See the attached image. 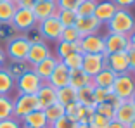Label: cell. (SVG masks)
<instances>
[{"label":"cell","mask_w":135,"mask_h":128,"mask_svg":"<svg viewBox=\"0 0 135 128\" xmlns=\"http://www.w3.org/2000/svg\"><path fill=\"white\" fill-rule=\"evenodd\" d=\"M106 28L109 33L130 36L135 31V16L128 9H118L116 14L111 17V21L106 24Z\"/></svg>","instance_id":"cell-1"},{"label":"cell","mask_w":135,"mask_h":128,"mask_svg":"<svg viewBox=\"0 0 135 128\" xmlns=\"http://www.w3.org/2000/svg\"><path fill=\"white\" fill-rule=\"evenodd\" d=\"M30 42L26 40V36L21 33L16 38H12L9 43H5L4 50L5 56H7V61H26V56H28L30 50Z\"/></svg>","instance_id":"cell-2"},{"label":"cell","mask_w":135,"mask_h":128,"mask_svg":"<svg viewBox=\"0 0 135 128\" xmlns=\"http://www.w3.org/2000/svg\"><path fill=\"white\" fill-rule=\"evenodd\" d=\"M44 83L45 81L33 69H30V71H26L23 76H19L16 80V92L26 93V95H36V92L40 90V87Z\"/></svg>","instance_id":"cell-3"},{"label":"cell","mask_w":135,"mask_h":128,"mask_svg":"<svg viewBox=\"0 0 135 128\" xmlns=\"http://www.w3.org/2000/svg\"><path fill=\"white\" fill-rule=\"evenodd\" d=\"M135 92V75L132 71L116 75V80L113 83V93L118 95L119 99H130Z\"/></svg>","instance_id":"cell-4"},{"label":"cell","mask_w":135,"mask_h":128,"mask_svg":"<svg viewBox=\"0 0 135 128\" xmlns=\"http://www.w3.org/2000/svg\"><path fill=\"white\" fill-rule=\"evenodd\" d=\"M14 99V118L16 120H23L24 116H28L30 112L38 109V100L36 95H26V93H17Z\"/></svg>","instance_id":"cell-5"},{"label":"cell","mask_w":135,"mask_h":128,"mask_svg":"<svg viewBox=\"0 0 135 128\" xmlns=\"http://www.w3.org/2000/svg\"><path fill=\"white\" fill-rule=\"evenodd\" d=\"M36 28L40 29V33H42L45 42H59L64 26L61 24V21L57 19V16H52V17H49V19L40 21V23L36 24Z\"/></svg>","instance_id":"cell-6"},{"label":"cell","mask_w":135,"mask_h":128,"mask_svg":"<svg viewBox=\"0 0 135 128\" xmlns=\"http://www.w3.org/2000/svg\"><path fill=\"white\" fill-rule=\"evenodd\" d=\"M104 47H106V57L109 54H116V52H127L132 47L128 36L125 35H118V33H109L107 31L104 35Z\"/></svg>","instance_id":"cell-7"},{"label":"cell","mask_w":135,"mask_h":128,"mask_svg":"<svg viewBox=\"0 0 135 128\" xmlns=\"http://www.w3.org/2000/svg\"><path fill=\"white\" fill-rule=\"evenodd\" d=\"M36 24H38V21H36L31 9H17L12 17V26L19 33H26L28 29L35 28Z\"/></svg>","instance_id":"cell-8"},{"label":"cell","mask_w":135,"mask_h":128,"mask_svg":"<svg viewBox=\"0 0 135 128\" xmlns=\"http://www.w3.org/2000/svg\"><path fill=\"white\" fill-rule=\"evenodd\" d=\"M80 52L81 54H102V56H106L104 36L99 35V33L81 36V40H80Z\"/></svg>","instance_id":"cell-9"},{"label":"cell","mask_w":135,"mask_h":128,"mask_svg":"<svg viewBox=\"0 0 135 128\" xmlns=\"http://www.w3.org/2000/svg\"><path fill=\"white\" fill-rule=\"evenodd\" d=\"M106 68V56L102 54H83V62H81V69L87 73L90 78L100 73Z\"/></svg>","instance_id":"cell-10"},{"label":"cell","mask_w":135,"mask_h":128,"mask_svg":"<svg viewBox=\"0 0 135 128\" xmlns=\"http://www.w3.org/2000/svg\"><path fill=\"white\" fill-rule=\"evenodd\" d=\"M52 56V50L49 47L47 42H42V43H31L30 45V50H28V56H26V62L30 66H36L38 62L45 61L47 57Z\"/></svg>","instance_id":"cell-11"},{"label":"cell","mask_w":135,"mask_h":128,"mask_svg":"<svg viewBox=\"0 0 135 128\" xmlns=\"http://www.w3.org/2000/svg\"><path fill=\"white\" fill-rule=\"evenodd\" d=\"M106 68H109L111 71H114L116 75L130 71V62H128V54L127 52H116L109 54L106 57Z\"/></svg>","instance_id":"cell-12"},{"label":"cell","mask_w":135,"mask_h":128,"mask_svg":"<svg viewBox=\"0 0 135 128\" xmlns=\"http://www.w3.org/2000/svg\"><path fill=\"white\" fill-rule=\"evenodd\" d=\"M116 11H118V7L113 4L111 0H97L94 17L104 26V24H107L109 21H111V17L116 14Z\"/></svg>","instance_id":"cell-13"},{"label":"cell","mask_w":135,"mask_h":128,"mask_svg":"<svg viewBox=\"0 0 135 128\" xmlns=\"http://www.w3.org/2000/svg\"><path fill=\"white\" fill-rule=\"evenodd\" d=\"M33 14H35L36 21H44V19H49V17L56 16L57 14V4L56 0H40V2H36L35 5H33Z\"/></svg>","instance_id":"cell-14"},{"label":"cell","mask_w":135,"mask_h":128,"mask_svg":"<svg viewBox=\"0 0 135 128\" xmlns=\"http://www.w3.org/2000/svg\"><path fill=\"white\" fill-rule=\"evenodd\" d=\"M36 100H38V109H42V111L47 109L49 106L56 104V102H57V92H56V88L45 81V83L40 87V90L36 92Z\"/></svg>","instance_id":"cell-15"},{"label":"cell","mask_w":135,"mask_h":128,"mask_svg":"<svg viewBox=\"0 0 135 128\" xmlns=\"http://www.w3.org/2000/svg\"><path fill=\"white\" fill-rule=\"evenodd\" d=\"M75 28L78 29V33L81 36H87V35L99 33V29L102 28V24H100L94 16H85V17H78V19H76Z\"/></svg>","instance_id":"cell-16"},{"label":"cell","mask_w":135,"mask_h":128,"mask_svg":"<svg viewBox=\"0 0 135 128\" xmlns=\"http://www.w3.org/2000/svg\"><path fill=\"white\" fill-rule=\"evenodd\" d=\"M49 85H52V87L56 88H61V87H66V85H69V69L64 66L62 62H57L56 69H54V73L50 75V78L47 80Z\"/></svg>","instance_id":"cell-17"},{"label":"cell","mask_w":135,"mask_h":128,"mask_svg":"<svg viewBox=\"0 0 135 128\" xmlns=\"http://www.w3.org/2000/svg\"><path fill=\"white\" fill-rule=\"evenodd\" d=\"M114 120L119 121V123H123V125H127V126L135 120V106L132 104L130 99L123 100V102H121V104L116 107Z\"/></svg>","instance_id":"cell-18"},{"label":"cell","mask_w":135,"mask_h":128,"mask_svg":"<svg viewBox=\"0 0 135 128\" xmlns=\"http://www.w3.org/2000/svg\"><path fill=\"white\" fill-rule=\"evenodd\" d=\"M21 126L23 128H47L50 126L45 118V112L42 109H36V111L30 112L28 116H24L21 120Z\"/></svg>","instance_id":"cell-19"},{"label":"cell","mask_w":135,"mask_h":128,"mask_svg":"<svg viewBox=\"0 0 135 128\" xmlns=\"http://www.w3.org/2000/svg\"><path fill=\"white\" fill-rule=\"evenodd\" d=\"M57 62H59V59H57L56 56H50V57H47L45 61L38 62L36 66H33L31 69H33V71H35V73H36V75H38L44 81H47L49 78H50V75L54 73V69H56Z\"/></svg>","instance_id":"cell-20"},{"label":"cell","mask_w":135,"mask_h":128,"mask_svg":"<svg viewBox=\"0 0 135 128\" xmlns=\"http://www.w3.org/2000/svg\"><path fill=\"white\" fill-rule=\"evenodd\" d=\"M94 87H95V85L90 83V85H87V87L76 90V102H78L80 106H83V107H92V109L97 107L95 100H94Z\"/></svg>","instance_id":"cell-21"},{"label":"cell","mask_w":135,"mask_h":128,"mask_svg":"<svg viewBox=\"0 0 135 128\" xmlns=\"http://www.w3.org/2000/svg\"><path fill=\"white\" fill-rule=\"evenodd\" d=\"M90 83H94V81L83 69H69V87L78 90V88H83Z\"/></svg>","instance_id":"cell-22"},{"label":"cell","mask_w":135,"mask_h":128,"mask_svg":"<svg viewBox=\"0 0 135 128\" xmlns=\"http://www.w3.org/2000/svg\"><path fill=\"white\" fill-rule=\"evenodd\" d=\"M114 80H116V73L111 71L109 68H104L100 73H97V75L92 78L94 85H95V87H100V88H113Z\"/></svg>","instance_id":"cell-23"},{"label":"cell","mask_w":135,"mask_h":128,"mask_svg":"<svg viewBox=\"0 0 135 128\" xmlns=\"http://www.w3.org/2000/svg\"><path fill=\"white\" fill-rule=\"evenodd\" d=\"M4 69L12 76V78H14V80H17V78L23 76L26 71H30L31 66H30L26 61H7L5 66H4Z\"/></svg>","instance_id":"cell-24"},{"label":"cell","mask_w":135,"mask_h":128,"mask_svg":"<svg viewBox=\"0 0 135 128\" xmlns=\"http://www.w3.org/2000/svg\"><path fill=\"white\" fill-rule=\"evenodd\" d=\"M81 40V38H80ZM71 52H80V42H75V43H69V42H56V57L59 61H62L64 57H68Z\"/></svg>","instance_id":"cell-25"},{"label":"cell","mask_w":135,"mask_h":128,"mask_svg":"<svg viewBox=\"0 0 135 128\" xmlns=\"http://www.w3.org/2000/svg\"><path fill=\"white\" fill-rule=\"evenodd\" d=\"M14 90H16V80L4 68H0V95H11Z\"/></svg>","instance_id":"cell-26"},{"label":"cell","mask_w":135,"mask_h":128,"mask_svg":"<svg viewBox=\"0 0 135 128\" xmlns=\"http://www.w3.org/2000/svg\"><path fill=\"white\" fill-rule=\"evenodd\" d=\"M17 7L12 0H4L0 2V24H5V23H12V17L16 14Z\"/></svg>","instance_id":"cell-27"},{"label":"cell","mask_w":135,"mask_h":128,"mask_svg":"<svg viewBox=\"0 0 135 128\" xmlns=\"http://www.w3.org/2000/svg\"><path fill=\"white\" fill-rule=\"evenodd\" d=\"M14 118V99L11 95H0V121Z\"/></svg>","instance_id":"cell-28"},{"label":"cell","mask_w":135,"mask_h":128,"mask_svg":"<svg viewBox=\"0 0 135 128\" xmlns=\"http://www.w3.org/2000/svg\"><path fill=\"white\" fill-rule=\"evenodd\" d=\"M56 92H57V102L62 104V106H66V104H69V102H75L76 100V90L73 87H69V85L57 88Z\"/></svg>","instance_id":"cell-29"},{"label":"cell","mask_w":135,"mask_h":128,"mask_svg":"<svg viewBox=\"0 0 135 128\" xmlns=\"http://www.w3.org/2000/svg\"><path fill=\"white\" fill-rule=\"evenodd\" d=\"M44 112H45V118H47L49 125H52L54 121H57L59 118L64 116V106L59 104V102H56V104L49 106L47 109H44Z\"/></svg>","instance_id":"cell-30"},{"label":"cell","mask_w":135,"mask_h":128,"mask_svg":"<svg viewBox=\"0 0 135 128\" xmlns=\"http://www.w3.org/2000/svg\"><path fill=\"white\" fill-rule=\"evenodd\" d=\"M17 35H21L14 26L12 23H5V24H0V45L2 43H9L12 38H16Z\"/></svg>","instance_id":"cell-31"},{"label":"cell","mask_w":135,"mask_h":128,"mask_svg":"<svg viewBox=\"0 0 135 128\" xmlns=\"http://www.w3.org/2000/svg\"><path fill=\"white\" fill-rule=\"evenodd\" d=\"M61 62H62L68 69H81V62H83V54H81V52H71L68 57H64Z\"/></svg>","instance_id":"cell-32"},{"label":"cell","mask_w":135,"mask_h":128,"mask_svg":"<svg viewBox=\"0 0 135 128\" xmlns=\"http://www.w3.org/2000/svg\"><path fill=\"white\" fill-rule=\"evenodd\" d=\"M57 19L61 21V24H62L64 28H69V26H75L76 19H78V16H76L75 11H57Z\"/></svg>","instance_id":"cell-33"},{"label":"cell","mask_w":135,"mask_h":128,"mask_svg":"<svg viewBox=\"0 0 135 128\" xmlns=\"http://www.w3.org/2000/svg\"><path fill=\"white\" fill-rule=\"evenodd\" d=\"M95 4L97 2H92V0H81V4L76 9V16L78 17H85V16H94L95 12Z\"/></svg>","instance_id":"cell-34"},{"label":"cell","mask_w":135,"mask_h":128,"mask_svg":"<svg viewBox=\"0 0 135 128\" xmlns=\"http://www.w3.org/2000/svg\"><path fill=\"white\" fill-rule=\"evenodd\" d=\"M80 38H81V35L78 33V29H76L75 26H69V28H62V33H61L59 40L75 43V42H80Z\"/></svg>","instance_id":"cell-35"},{"label":"cell","mask_w":135,"mask_h":128,"mask_svg":"<svg viewBox=\"0 0 135 128\" xmlns=\"http://www.w3.org/2000/svg\"><path fill=\"white\" fill-rule=\"evenodd\" d=\"M95 112H97V114H100V116H104V118H107V120H114V112H116V109L106 100V102H102V104H97Z\"/></svg>","instance_id":"cell-36"},{"label":"cell","mask_w":135,"mask_h":128,"mask_svg":"<svg viewBox=\"0 0 135 128\" xmlns=\"http://www.w3.org/2000/svg\"><path fill=\"white\" fill-rule=\"evenodd\" d=\"M113 92V88H100V87H94V100L95 104H102L106 102L109 93Z\"/></svg>","instance_id":"cell-37"},{"label":"cell","mask_w":135,"mask_h":128,"mask_svg":"<svg viewBox=\"0 0 135 128\" xmlns=\"http://www.w3.org/2000/svg\"><path fill=\"white\" fill-rule=\"evenodd\" d=\"M24 36H26V40L30 42V43H42V42H45L44 40V36H42V33H40V29L36 28H31V29H28L26 33H23Z\"/></svg>","instance_id":"cell-38"},{"label":"cell","mask_w":135,"mask_h":128,"mask_svg":"<svg viewBox=\"0 0 135 128\" xmlns=\"http://www.w3.org/2000/svg\"><path fill=\"white\" fill-rule=\"evenodd\" d=\"M57 9L61 11H75L78 9V5L81 4V0H56Z\"/></svg>","instance_id":"cell-39"},{"label":"cell","mask_w":135,"mask_h":128,"mask_svg":"<svg viewBox=\"0 0 135 128\" xmlns=\"http://www.w3.org/2000/svg\"><path fill=\"white\" fill-rule=\"evenodd\" d=\"M109 121L111 120H107V118L100 116V114H94V118H92V121L88 125H90V128H107L109 126Z\"/></svg>","instance_id":"cell-40"},{"label":"cell","mask_w":135,"mask_h":128,"mask_svg":"<svg viewBox=\"0 0 135 128\" xmlns=\"http://www.w3.org/2000/svg\"><path fill=\"white\" fill-rule=\"evenodd\" d=\"M76 126H78V123H76V121H71L66 116L59 118L57 121H54V123L50 125V128H76Z\"/></svg>","instance_id":"cell-41"},{"label":"cell","mask_w":135,"mask_h":128,"mask_svg":"<svg viewBox=\"0 0 135 128\" xmlns=\"http://www.w3.org/2000/svg\"><path fill=\"white\" fill-rule=\"evenodd\" d=\"M0 128H23L21 126V121L16 118H9V120L0 121Z\"/></svg>","instance_id":"cell-42"},{"label":"cell","mask_w":135,"mask_h":128,"mask_svg":"<svg viewBox=\"0 0 135 128\" xmlns=\"http://www.w3.org/2000/svg\"><path fill=\"white\" fill-rule=\"evenodd\" d=\"M111 2L118 9H128V11L135 5V0H111Z\"/></svg>","instance_id":"cell-43"},{"label":"cell","mask_w":135,"mask_h":128,"mask_svg":"<svg viewBox=\"0 0 135 128\" xmlns=\"http://www.w3.org/2000/svg\"><path fill=\"white\" fill-rule=\"evenodd\" d=\"M17 9H33V5L36 4V0H14Z\"/></svg>","instance_id":"cell-44"},{"label":"cell","mask_w":135,"mask_h":128,"mask_svg":"<svg viewBox=\"0 0 135 128\" xmlns=\"http://www.w3.org/2000/svg\"><path fill=\"white\" fill-rule=\"evenodd\" d=\"M127 54H128V62H130V71L133 73L135 71V48L130 47L127 50Z\"/></svg>","instance_id":"cell-45"},{"label":"cell","mask_w":135,"mask_h":128,"mask_svg":"<svg viewBox=\"0 0 135 128\" xmlns=\"http://www.w3.org/2000/svg\"><path fill=\"white\" fill-rule=\"evenodd\" d=\"M107 102H109V104H111L113 107L116 109V107H118L119 104H121V102H123V99H119L118 95H114V93L111 92V93H109V97H107Z\"/></svg>","instance_id":"cell-46"},{"label":"cell","mask_w":135,"mask_h":128,"mask_svg":"<svg viewBox=\"0 0 135 128\" xmlns=\"http://www.w3.org/2000/svg\"><path fill=\"white\" fill-rule=\"evenodd\" d=\"M5 62H7V56H5L4 47L0 45V68H4V66H5Z\"/></svg>","instance_id":"cell-47"},{"label":"cell","mask_w":135,"mask_h":128,"mask_svg":"<svg viewBox=\"0 0 135 128\" xmlns=\"http://www.w3.org/2000/svg\"><path fill=\"white\" fill-rule=\"evenodd\" d=\"M107 128H128V126H127V125H123V123H119V121H116V120H111Z\"/></svg>","instance_id":"cell-48"},{"label":"cell","mask_w":135,"mask_h":128,"mask_svg":"<svg viewBox=\"0 0 135 128\" xmlns=\"http://www.w3.org/2000/svg\"><path fill=\"white\" fill-rule=\"evenodd\" d=\"M128 40H130V45H132V47H133V48H135V31H133V33H132V35H130V36H128Z\"/></svg>","instance_id":"cell-49"},{"label":"cell","mask_w":135,"mask_h":128,"mask_svg":"<svg viewBox=\"0 0 135 128\" xmlns=\"http://www.w3.org/2000/svg\"><path fill=\"white\" fill-rule=\"evenodd\" d=\"M76 128H90V125H80L78 123V126H76Z\"/></svg>","instance_id":"cell-50"},{"label":"cell","mask_w":135,"mask_h":128,"mask_svg":"<svg viewBox=\"0 0 135 128\" xmlns=\"http://www.w3.org/2000/svg\"><path fill=\"white\" fill-rule=\"evenodd\" d=\"M130 100H132V104H133V106H135V92H133V95H132V97H130Z\"/></svg>","instance_id":"cell-51"},{"label":"cell","mask_w":135,"mask_h":128,"mask_svg":"<svg viewBox=\"0 0 135 128\" xmlns=\"http://www.w3.org/2000/svg\"><path fill=\"white\" fill-rule=\"evenodd\" d=\"M128 128H135V120H133V121H132V123H130V125H128Z\"/></svg>","instance_id":"cell-52"},{"label":"cell","mask_w":135,"mask_h":128,"mask_svg":"<svg viewBox=\"0 0 135 128\" xmlns=\"http://www.w3.org/2000/svg\"><path fill=\"white\" fill-rule=\"evenodd\" d=\"M92 2H97V0H92Z\"/></svg>","instance_id":"cell-53"},{"label":"cell","mask_w":135,"mask_h":128,"mask_svg":"<svg viewBox=\"0 0 135 128\" xmlns=\"http://www.w3.org/2000/svg\"><path fill=\"white\" fill-rule=\"evenodd\" d=\"M0 2H4V0H0Z\"/></svg>","instance_id":"cell-54"},{"label":"cell","mask_w":135,"mask_h":128,"mask_svg":"<svg viewBox=\"0 0 135 128\" xmlns=\"http://www.w3.org/2000/svg\"><path fill=\"white\" fill-rule=\"evenodd\" d=\"M36 2H40V0H36Z\"/></svg>","instance_id":"cell-55"},{"label":"cell","mask_w":135,"mask_h":128,"mask_svg":"<svg viewBox=\"0 0 135 128\" xmlns=\"http://www.w3.org/2000/svg\"><path fill=\"white\" fill-rule=\"evenodd\" d=\"M47 128H50V126H47Z\"/></svg>","instance_id":"cell-56"},{"label":"cell","mask_w":135,"mask_h":128,"mask_svg":"<svg viewBox=\"0 0 135 128\" xmlns=\"http://www.w3.org/2000/svg\"><path fill=\"white\" fill-rule=\"evenodd\" d=\"M133 75H135V71H133Z\"/></svg>","instance_id":"cell-57"},{"label":"cell","mask_w":135,"mask_h":128,"mask_svg":"<svg viewBox=\"0 0 135 128\" xmlns=\"http://www.w3.org/2000/svg\"><path fill=\"white\" fill-rule=\"evenodd\" d=\"M12 2H14V0H12Z\"/></svg>","instance_id":"cell-58"}]
</instances>
